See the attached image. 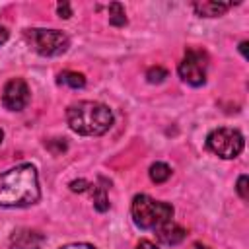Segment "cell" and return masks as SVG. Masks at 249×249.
<instances>
[{
    "label": "cell",
    "instance_id": "obj_1",
    "mask_svg": "<svg viewBox=\"0 0 249 249\" xmlns=\"http://www.w3.org/2000/svg\"><path fill=\"white\" fill-rule=\"evenodd\" d=\"M41 198L39 175L33 163H19L0 173V206L27 208Z\"/></svg>",
    "mask_w": 249,
    "mask_h": 249
},
{
    "label": "cell",
    "instance_id": "obj_2",
    "mask_svg": "<svg viewBox=\"0 0 249 249\" xmlns=\"http://www.w3.org/2000/svg\"><path fill=\"white\" fill-rule=\"evenodd\" d=\"M68 126L82 136H101L113 126V113L99 101H78L66 109Z\"/></svg>",
    "mask_w": 249,
    "mask_h": 249
},
{
    "label": "cell",
    "instance_id": "obj_3",
    "mask_svg": "<svg viewBox=\"0 0 249 249\" xmlns=\"http://www.w3.org/2000/svg\"><path fill=\"white\" fill-rule=\"evenodd\" d=\"M173 206L163 200H156L148 195H136L130 204V216L136 228L140 230H158L163 224L171 222Z\"/></svg>",
    "mask_w": 249,
    "mask_h": 249
},
{
    "label": "cell",
    "instance_id": "obj_4",
    "mask_svg": "<svg viewBox=\"0 0 249 249\" xmlns=\"http://www.w3.org/2000/svg\"><path fill=\"white\" fill-rule=\"evenodd\" d=\"M23 37L27 45L41 56H58L66 53L70 47V39L66 33L58 29H43V27H31L23 31Z\"/></svg>",
    "mask_w": 249,
    "mask_h": 249
},
{
    "label": "cell",
    "instance_id": "obj_5",
    "mask_svg": "<svg viewBox=\"0 0 249 249\" xmlns=\"http://www.w3.org/2000/svg\"><path fill=\"white\" fill-rule=\"evenodd\" d=\"M245 140L243 134L237 128H230V126H220L208 132L206 136V148L222 158V160H233L243 152Z\"/></svg>",
    "mask_w": 249,
    "mask_h": 249
},
{
    "label": "cell",
    "instance_id": "obj_6",
    "mask_svg": "<svg viewBox=\"0 0 249 249\" xmlns=\"http://www.w3.org/2000/svg\"><path fill=\"white\" fill-rule=\"evenodd\" d=\"M206 68H208L206 53L200 51V49L191 47V49L185 51V56L177 66V72H179V78L185 84H189L193 88H198L206 82Z\"/></svg>",
    "mask_w": 249,
    "mask_h": 249
},
{
    "label": "cell",
    "instance_id": "obj_7",
    "mask_svg": "<svg viewBox=\"0 0 249 249\" xmlns=\"http://www.w3.org/2000/svg\"><path fill=\"white\" fill-rule=\"evenodd\" d=\"M29 99H31V91L23 78H12L6 82L4 89H2V103L6 109L21 111L27 107Z\"/></svg>",
    "mask_w": 249,
    "mask_h": 249
},
{
    "label": "cell",
    "instance_id": "obj_8",
    "mask_svg": "<svg viewBox=\"0 0 249 249\" xmlns=\"http://www.w3.org/2000/svg\"><path fill=\"white\" fill-rule=\"evenodd\" d=\"M47 237L39 230L31 228H18L10 235V247L12 249H43Z\"/></svg>",
    "mask_w": 249,
    "mask_h": 249
},
{
    "label": "cell",
    "instance_id": "obj_9",
    "mask_svg": "<svg viewBox=\"0 0 249 249\" xmlns=\"http://www.w3.org/2000/svg\"><path fill=\"white\" fill-rule=\"evenodd\" d=\"M156 237L163 245H179L187 237V230L171 220V222H167V224H163L161 228L156 230Z\"/></svg>",
    "mask_w": 249,
    "mask_h": 249
},
{
    "label": "cell",
    "instance_id": "obj_10",
    "mask_svg": "<svg viewBox=\"0 0 249 249\" xmlns=\"http://www.w3.org/2000/svg\"><path fill=\"white\" fill-rule=\"evenodd\" d=\"M231 6H233L231 2H195L193 10L200 18H218L224 16Z\"/></svg>",
    "mask_w": 249,
    "mask_h": 249
},
{
    "label": "cell",
    "instance_id": "obj_11",
    "mask_svg": "<svg viewBox=\"0 0 249 249\" xmlns=\"http://www.w3.org/2000/svg\"><path fill=\"white\" fill-rule=\"evenodd\" d=\"M91 196H93V208L97 212H105L109 210V196H107V187H99V185H91Z\"/></svg>",
    "mask_w": 249,
    "mask_h": 249
},
{
    "label": "cell",
    "instance_id": "obj_12",
    "mask_svg": "<svg viewBox=\"0 0 249 249\" xmlns=\"http://www.w3.org/2000/svg\"><path fill=\"white\" fill-rule=\"evenodd\" d=\"M58 84H64V86H68V88H72V89H82V88L86 86V78H84V74H80V72L66 70V72H62V74L58 76Z\"/></svg>",
    "mask_w": 249,
    "mask_h": 249
},
{
    "label": "cell",
    "instance_id": "obj_13",
    "mask_svg": "<svg viewBox=\"0 0 249 249\" xmlns=\"http://www.w3.org/2000/svg\"><path fill=\"white\" fill-rule=\"evenodd\" d=\"M148 173H150V179L160 185V183H165L171 177V167L167 163H163V161H156V163L150 165Z\"/></svg>",
    "mask_w": 249,
    "mask_h": 249
},
{
    "label": "cell",
    "instance_id": "obj_14",
    "mask_svg": "<svg viewBox=\"0 0 249 249\" xmlns=\"http://www.w3.org/2000/svg\"><path fill=\"white\" fill-rule=\"evenodd\" d=\"M109 23L115 27H123L126 25V16H124V8L119 2H111L109 4Z\"/></svg>",
    "mask_w": 249,
    "mask_h": 249
},
{
    "label": "cell",
    "instance_id": "obj_15",
    "mask_svg": "<svg viewBox=\"0 0 249 249\" xmlns=\"http://www.w3.org/2000/svg\"><path fill=\"white\" fill-rule=\"evenodd\" d=\"M167 78V70L163 68V66H152L148 72H146V80L150 82V84H160V82H163Z\"/></svg>",
    "mask_w": 249,
    "mask_h": 249
},
{
    "label": "cell",
    "instance_id": "obj_16",
    "mask_svg": "<svg viewBox=\"0 0 249 249\" xmlns=\"http://www.w3.org/2000/svg\"><path fill=\"white\" fill-rule=\"evenodd\" d=\"M249 179H247V175H241L239 179H237V185H235V191H237V195H239V198L241 200H247L249 198Z\"/></svg>",
    "mask_w": 249,
    "mask_h": 249
},
{
    "label": "cell",
    "instance_id": "obj_17",
    "mask_svg": "<svg viewBox=\"0 0 249 249\" xmlns=\"http://www.w3.org/2000/svg\"><path fill=\"white\" fill-rule=\"evenodd\" d=\"M68 187H70V191H74V193H86V191L91 189V183L86 181V179H78V181H72Z\"/></svg>",
    "mask_w": 249,
    "mask_h": 249
},
{
    "label": "cell",
    "instance_id": "obj_18",
    "mask_svg": "<svg viewBox=\"0 0 249 249\" xmlns=\"http://www.w3.org/2000/svg\"><path fill=\"white\" fill-rule=\"evenodd\" d=\"M56 14H58L60 18H64V19H68V18L72 16V10H70V4H68V2H60V4L56 6Z\"/></svg>",
    "mask_w": 249,
    "mask_h": 249
},
{
    "label": "cell",
    "instance_id": "obj_19",
    "mask_svg": "<svg viewBox=\"0 0 249 249\" xmlns=\"http://www.w3.org/2000/svg\"><path fill=\"white\" fill-rule=\"evenodd\" d=\"M58 249H97L95 245H89V243H68V245H62Z\"/></svg>",
    "mask_w": 249,
    "mask_h": 249
},
{
    "label": "cell",
    "instance_id": "obj_20",
    "mask_svg": "<svg viewBox=\"0 0 249 249\" xmlns=\"http://www.w3.org/2000/svg\"><path fill=\"white\" fill-rule=\"evenodd\" d=\"M134 249H158V247H156L152 241L142 239V241H138V243H136V247H134Z\"/></svg>",
    "mask_w": 249,
    "mask_h": 249
},
{
    "label": "cell",
    "instance_id": "obj_21",
    "mask_svg": "<svg viewBox=\"0 0 249 249\" xmlns=\"http://www.w3.org/2000/svg\"><path fill=\"white\" fill-rule=\"evenodd\" d=\"M8 37H10V33H8V29L0 25V47H2V45H4L6 41H8Z\"/></svg>",
    "mask_w": 249,
    "mask_h": 249
},
{
    "label": "cell",
    "instance_id": "obj_22",
    "mask_svg": "<svg viewBox=\"0 0 249 249\" xmlns=\"http://www.w3.org/2000/svg\"><path fill=\"white\" fill-rule=\"evenodd\" d=\"M187 249H212V247H208V245H204V243H200V241H195V243H191Z\"/></svg>",
    "mask_w": 249,
    "mask_h": 249
},
{
    "label": "cell",
    "instance_id": "obj_23",
    "mask_svg": "<svg viewBox=\"0 0 249 249\" xmlns=\"http://www.w3.org/2000/svg\"><path fill=\"white\" fill-rule=\"evenodd\" d=\"M239 51H241V54L247 58V41H243V43H239Z\"/></svg>",
    "mask_w": 249,
    "mask_h": 249
},
{
    "label": "cell",
    "instance_id": "obj_24",
    "mask_svg": "<svg viewBox=\"0 0 249 249\" xmlns=\"http://www.w3.org/2000/svg\"><path fill=\"white\" fill-rule=\"evenodd\" d=\"M2 138H4V132L0 130V144H2Z\"/></svg>",
    "mask_w": 249,
    "mask_h": 249
}]
</instances>
